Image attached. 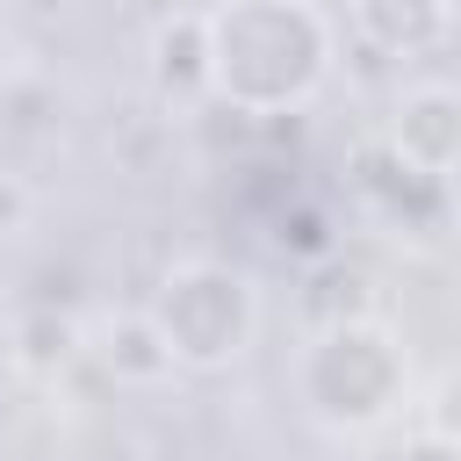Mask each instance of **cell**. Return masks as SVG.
Masks as SVG:
<instances>
[{"mask_svg": "<svg viewBox=\"0 0 461 461\" xmlns=\"http://www.w3.org/2000/svg\"><path fill=\"white\" fill-rule=\"evenodd\" d=\"M339 22L317 0H216L202 7L209 101L252 122L295 115L331 86Z\"/></svg>", "mask_w": 461, "mask_h": 461, "instance_id": "cell-1", "label": "cell"}, {"mask_svg": "<svg viewBox=\"0 0 461 461\" xmlns=\"http://www.w3.org/2000/svg\"><path fill=\"white\" fill-rule=\"evenodd\" d=\"M418 367L382 310H331L288 360V396L324 439H375L411 411Z\"/></svg>", "mask_w": 461, "mask_h": 461, "instance_id": "cell-2", "label": "cell"}, {"mask_svg": "<svg viewBox=\"0 0 461 461\" xmlns=\"http://www.w3.org/2000/svg\"><path fill=\"white\" fill-rule=\"evenodd\" d=\"M137 310H144V324L158 331L173 375H223V367H238V360L259 346V317H267L252 267H238V259H223V252H187V259H173Z\"/></svg>", "mask_w": 461, "mask_h": 461, "instance_id": "cell-3", "label": "cell"}, {"mask_svg": "<svg viewBox=\"0 0 461 461\" xmlns=\"http://www.w3.org/2000/svg\"><path fill=\"white\" fill-rule=\"evenodd\" d=\"M375 144H389L425 180H454V158H461V94H454V79H403Z\"/></svg>", "mask_w": 461, "mask_h": 461, "instance_id": "cell-4", "label": "cell"}, {"mask_svg": "<svg viewBox=\"0 0 461 461\" xmlns=\"http://www.w3.org/2000/svg\"><path fill=\"white\" fill-rule=\"evenodd\" d=\"M353 187H360V202H367L382 223H403V230H432V223L447 216V180L411 173L389 144H367V151H360Z\"/></svg>", "mask_w": 461, "mask_h": 461, "instance_id": "cell-5", "label": "cell"}, {"mask_svg": "<svg viewBox=\"0 0 461 461\" xmlns=\"http://www.w3.org/2000/svg\"><path fill=\"white\" fill-rule=\"evenodd\" d=\"M346 22L382 58H432L454 29V0H346Z\"/></svg>", "mask_w": 461, "mask_h": 461, "instance_id": "cell-6", "label": "cell"}, {"mask_svg": "<svg viewBox=\"0 0 461 461\" xmlns=\"http://www.w3.org/2000/svg\"><path fill=\"white\" fill-rule=\"evenodd\" d=\"M144 72H151V94L166 108H202L209 101V72H202V7H180L151 29L144 43Z\"/></svg>", "mask_w": 461, "mask_h": 461, "instance_id": "cell-7", "label": "cell"}, {"mask_svg": "<svg viewBox=\"0 0 461 461\" xmlns=\"http://www.w3.org/2000/svg\"><path fill=\"white\" fill-rule=\"evenodd\" d=\"M101 360H108V375H115V382H137V389H151V382H166V375H173V360H166L158 331L144 324V310H130V317H108V324H101Z\"/></svg>", "mask_w": 461, "mask_h": 461, "instance_id": "cell-8", "label": "cell"}, {"mask_svg": "<svg viewBox=\"0 0 461 461\" xmlns=\"http://www.w3.org/2000/svg\"><path fill=\"white\" fill-rule=\"evenodd\" d=\"M281 245H295V252H310V259H324V252H331V230H324V209H281Z\"/></svg>", "mask_w": 461, "mask_h": 461, "instance_id": "cell-9", "label": "cell"}, {"mask_svg": "<svg viewBox=\"0 0 461 461\" xmlns=\"http://www.w3.org/2000/svg\"><path fill=\"white\" fill-rule=\"evenodd\" d=\"M396 461H454V439L439 432V425H425V432H403V454Z\"/></svg>", "mask_w": 461, "mask_h": 461, "instance_id": "cell-10", "label": "cell"}]
</instances>
